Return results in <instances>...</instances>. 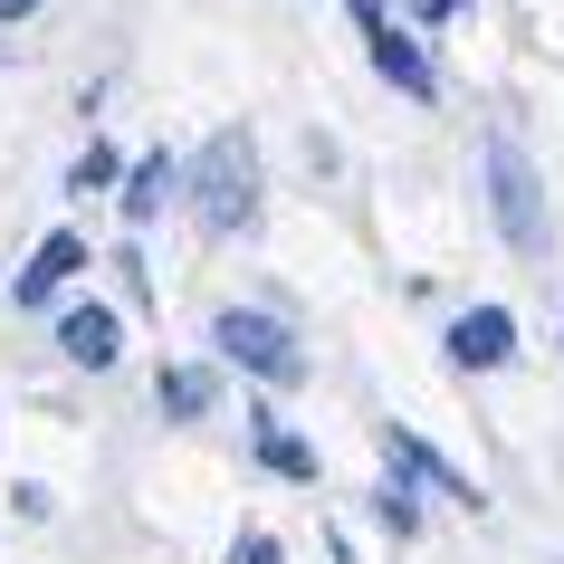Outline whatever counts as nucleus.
Segmentation results:
<instances>
[{
  "instance_id": "nucleus-4",
  "label": "nucleus",
  "mask_w": 564,
  "mask_h": 564,
  "mask_svg": "<svg viewBox=\"0 0 564 564\" xmlns=\"http://www.w3.org/2000/svg\"><path fill=\"white\" fill-rule=\"evenodd\" d=\"M355 20H364V48H373V67H383L392 87H402V96H431V67H421V48L383 20V0H355Z\"/></svg>"
},
{
  "instance_id": "nucleus-13",
  "label": "nucleus",
  "mask_w": 564,
  "mask_h": 564,
  "mask_svg": "<svg viewBox=\"0 0 564 564\" xmlns=\"http://www.w3.org/2000/svg\"><path fill=\"white\" fill-rule=\"evenodd\" d=\"M30 10H39V0H0V20H30Z\"/></svg>"
},
{
  "instance_id": "nucleus-10",
  "label": "nucleus",
  "mask_w": 564,
  "mask_h": 564,
  "mask_svg": "<svg viewBox=\"0 0 564 564\" xmlns=\"http://www.w3.org/2000/svg\"><path fill=\"white\" fill-rule=\"evenodd\" d=\"M163 402H173V412L192 421V412H202V402H210V373H163Z\"/></svg>"
},
{
  "instance_id": "nucleus-12",
  "label": "nucleus",
  "mask_w": 564,
  "mask_h": 564,
  "mask_svg": "<svg viewBox=\"0 0 564 564\" xmlns=\"http://www.w3.org/2000/svg\"><path fill=\"white\" fill-rule=\"evenodd\" d=\"M239 564H278V545L268 535H239Z\"/></svg>"
},
{
  "instance_id": "nucleus-7",
  "label": "nucleus",
  "mask_w": 564,
  "mask_h": 564,
  "mask_svg": "<svg viewBox=\"0 0 564 564\" xmlns=\"http://www.w3.org/2000/svg\"><path fill=\"white\" fill-rule=\"evenodd\" d=\"M67 268H87V249H77V239H39V259H30V278H20V306H39V297H48V288H58V278H67Z\"/></svg>"
},
{
  "instance_id": "nucleus-9",
  "label": "nucleus",
  "mask_w": 564,
  "mask_h": 564,
  "mask_svg": "<svg viewBox=\"0 0 564 564\" xmlns=\"http://www.w3.org/2000/svg\"><path fill=\"white\" fill-rule=\"evenodd\" d=\"M268 469H288V478H316V449H306V441H288V431H268Z\"/></svg>"
},
{
  "instance_id": "nucleus-6",
  "label": "nucleus",
  "mask_w": 564,
  "mask_h": 564,
  "mask_svg": "<svg viewBox=\"0 0 564 564\" xmlns=\"http://www.w3.org/2000/svg\"><path fill=\"white\" fill-rule=\"evenodd\" d=\"M58 345L77 364H116V316H106V306H67V316H58Z\"/></svg>"
},
{
  "instance_id": "nucleus-5",
  "label": "nucleus",
  "mask_w": 564,
  "mask_h": 564,
  "mask_svg": "<svg viewBox=\"0 0 564 564\" xmlns=\"http://www.w3.org/2000/svg\"><path fill=\"white\" fill-rule=\"evenodd\" d=\"M517 355V326H507L498 306H469L459 326H449V364H469V373H488V364Z\"/></svg>"
},
{
  "instance_id": "nucleus-3",
  "label": "nucleus",
  "mask_w": 564,
  "mask_h": 564,
  "mask_svg": "<svg viewBox=\"0 0 564 564\" xmlns=\"http://www.w3.org/2000/svg\"><path fill=\"white\" fill-rule=\"evenodd\" d=\"M488 202H498V230L517 239V249H535V239H545V210H535V173H527V153L507 144V134H488Z\"/></svg>"
},
{
  "instance_id": "nucleus-11",
  "label": "nucleus",
  "mask_w": 564,
  "mask_h": 564,
  "mask_svg": "<svg viewBox=\"0 0 564 564\" xmlns=\"http://www.w3.org/2000/svg\"><path fill=\"white\" fill-rule=\"evenodd\" d=\"M96 182H116V153H106V144H87V163L67 173V192H96Z\"/></svg>"
},
{
  "instance_id": "nucleus-8",
  "label": "nucleus",
  "mask_w": 564,
  "mask_h": 564,
  "mask_svg": "<svg viewBox=\"0 0 564 564\" xmlns=\"http://www.w3.org/2000/svg\"><path fill=\"white\" fill-rule=\"evenodd\" d=\"M173 163H163V153H144V163H134V182H124V220H134V230H144L153 210H163V192H173Z\"/></svg>"
},
{
  "instance_id": "nucleus-2",
  "label": "nucleus",
  "mask_w": 564,
  "mask_h": 564,
  "mask_svg": "<svg viewBox=\"0 0 564 564\" xmlns=\"http://www.w3.org/2000/svg\"><path fill=\"white\" fill-rule=\"evenodd\" d=\"M210 335H220V355H230V364L268 373V383H297V373H306V355L288 345V326H278V316H249V306H230Z\"/></svg>"
},
{
  "instance_id": "nucleus-1",
  "label": "nucleus",
  "mask_w": 564,
  "mask_h": 564,
  "mask_svg": "<svg viewBox=\"0 0 564 564\" xmlns=\"http://www.w3.org/2000/svg\"><path fill=\"white\" fill-rule=\"evenodd\" d=\"M192 202H202V220H210L220 239L259 220V153H249V134H210V153H202V182H192Z\"/></svg>"
}]
</instances>
